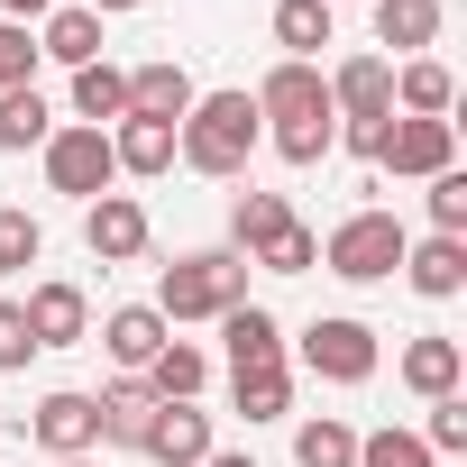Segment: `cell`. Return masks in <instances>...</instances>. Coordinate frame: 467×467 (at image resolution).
Instances as JSON below:
<instances>
[{
    "label": "cell",
    "mask_w": 467,
    "mask_h": 467,
    "mask_svg": "<svg viewBox=\"0 0 467 467\" xmlns=\"http://www.w3.org/2000/svg\"><path fill=\"white\" fill-rule=\"evenodd\" d=\"M74 119H83V129H119V119H129V65H110V56L83 65V74H74Z\"/></svg>",
    "instance_id": "484cf974"
},
{
    "label": "cell",
    "mask_w": 467,
    "mask_h": 467,
    "mask_svg": "<svg viewBox=\"0 0 467 467\" xmlns=\"http://www.w3.org/2000/svg\"><path fill=\"white\" fill-rule=\"evenodd\" d=\"M257 266H266V275H312V266H321V229L294 211V220H285V239L257 248Z\"/></svg>",
    "instance_id": "f546056e"
},
{
    "label": "cell",
    "mask_w": 467,
    "mask_h": 467,
    "mask_svg": "<svg viewBox=\"0 0 467 467\" xmlns=\"http://www.w3.org/2000/svg\"><path fill=\"white\" fill-rule=\"evenodd\" d=\"M220 348H229V376L285 367V321H275L266 303H239V312H220Z\"/></svg>",
    "instance_id": "9a60e30c"
},
{
    "label": "cell",
    "mask_w": 467,
    "mask_h": 467,
    "mask_svg": "<svg viewBox=\"0 0 467 467\" xmlns=\"http://www.w3.org/2000/svg\"><path fill=\"white\" fill-rule=\"evenodd\" d=\"M367 19H376V47H394L385 65H403V56H431L440 47V0H367Z\"/></svg>",
    "instance_id": "e0dca14e"
},
{
    "label": "cell",
    "mask_w": 467,
    "mask_h": 467,
    "mask_svg": "<svg viewBox=\"0 0 467 467\" xmlns=\"http://www.w3.org/2000/svg\"><path fill=\"white\" fill-rule=\"evenodd\" d=\"M275 47L285 65H321V47H339V10L330 0H275Z\"/></svg>",
    "instance_id": "44dd1931"
},
{
    "label": "cell",
    "mask_w": 467,
    "mask_h": 467,
    "mask_svg": "<svg viewBox=\"0 0 467 467\" xmlns=\"http://www.w3.org/2000/svg\"><path fill=\"white\" fill-rule=\"evenodd\" d=\"M19 83H37V37L19 19H0V92H19Z\"/></svg>",
    "instance_id": "e575fe53"
},
{
    "label": "cell",
    "mask_w": 467,
    "mask_h": 467,
    "mask_svg": "<svg viewBox=\"0 0 467 467\" xmlns=\"http://www.w3.org/2000/svg\"><path fill=\"white\" fill-rule=\"evenodd\" d=\"M358 467H440L431 449H421V431H358Z\"/></svg>",
    "instance_id": "1f68e13d"
},
{
    "label": "cell",
    "mask_w": 467,
    "mask_h": 467,
    "mask_svg": "<svg viewBox=\"0 0 467 467\" xmlns=\"http://www.w3.org/2000/svg\"><path fill=\"white\" fill-rule=\"evenodd\" d=\"M257 147H266V129H257L248 83L192 92V110H183V129H174V165H192V174H211V183H248Z\"/></svg>",
    "instance_id": "7a4b0ae2"
},
{
    "label": "cell",
    "mask_w": 467,
    "mask_h": 467,
    "mask_svg": "<svg viewBox=\"0 0 467 467\" xmlns=\"http://www.w3.org/2000/svg\"><path fill=\"white\" fill-rule=\"evenodd\" d=\"M28 358H37V339H28V321H19V303L0 294V376H19Z\"/></svg>",
    "instance_id": "d590c367"
},
{
    "label": "cell",
    "mask_w": 467,
    "mask_h": 467,
    "mask_svg": "<svg viewBox=\"0 0 467 467\" xmlns=\"http://www.w3.org/2000/svg\"><path fill=\"white\" fill-rule=\"evenodd\" d=\"M138 385H147L156 403H202V385H211V348H202V339H165V348L138 367Z\"/></svg>",
    "instance_id": "d6986e66"
},
{
    "label": "cell",
    "mask_w": 467,
    "mask_h": 467,
    "mask_svg": "<svg viewBox=\"0 0 467 467\" xmlns=\"http://www.w3.org/2000/svg\"><path fill=\"white\" fill-rule=\"evenodd\" d=\"M47 10H56V0H0V19H19V28H28V19H47Z\"/></svg>",
    "instance_id": "8d00e7d4"
},
{
    "label": "cell",
    "mask_w": 467,
    "mask_h": 467,
    "mask_svg": "<svg viewBox=\"0 0 467 467\" xmlns=\"http://www.w3.org/2000/svg\"><path fill=\"white\" fill-rule=\"evenodd\" d=\"M37 165H47V192H65V202H101L119 183L110 129H83V119H56V138L37 147Z\"/></svg>",
    "instance_id": "8992f818"
},
{
    "label": "cell",
    "mask_w": 467,
    "mask_h": 467,
    "mask_svg": "<svg viewBox=\"0 0 467 467\" xmlns=\"http://www.w3.org/2000/svg\"><path fill=\"white\" fill-rule=\"evenodd\" d=\"M183 110H192V74H183L174 56L129 65V119H165V129H183Z\"/></svg>",
    "instance_id": "2e32d148"
},
{
    "label": "cell",
    "mask_w": 467,
    "mask_h": 467,
    "mask_svg": "<svg viewBox=\"0 0 467 467\" xmlns=\"http://www.w3.org/2000/svg\"><path fill=\"white\" fill-rule=\"evenodd\" d=\"M211 449H220V431H211L202 403H156V412H147V440H138L147 467H202Z\"/></svg>",
    "instance_id": "7c38bea8"
},
{
    "label": "cell",
    "mask_w": 467,
    "mask_h": 467,
    "mask_svg": "<svg viewBox=\"0 0 467 467\" xmlns=\"http://www.w3.org/2000/svg\"><path fill=\"white\" fill-rule=\"evenodd\" d=\"M294 467H358V431L339 412H303L294 421Z\"/></svg>",
    "instance_id": "f1b7e54d"
},
{
    "label": "cell",
    "mask_w": 467,
    "mask_h": 467,
    "mask_svg": "<svg viewBox=\"0 0 467 467\" xmlns=\"http://www.w3.org/2000/svg\"><path fill=\"white\" fill-rule=\"evenodd\" d=\"M294 358H303V376H321V385H367V376L385 367V348H376V330H367L358 312H321V321H303Z\"/></svg>",
    "instance_id": "5b68a950"
},
{
    "label": "cell",
    "mask_w": 467,
    "mask_h": 467,
    "mask_svg": "<svg viewBox=\"0 0 467 467\" xmlns=\"http://www.w3.org/2000/svg\"><path fill=\"white\" fill-rule=\"evenodd\" d=\"M110 165H119L129 183L174 174V129H165V119H119V129H110Z\"/></svg>",
    "instance_id": "7402d4cb"
},
{
    "label": "cell",
    "mask_w": 467,
    "mask_h": 467,
    "mask_svg": "<svg viewBox=\"0 0 467 467\" xmlns=\"http://www.w3.org/2000/svg\"><path fill=\"white\" fill-rule=\"evenodd\" d=\"M421 303H458L467 294V239H440V229H431V239H412L403 248V266H394Z\"/></svg>",
    "instance_id": "5bb4252c"
},
{
    "label": "cell",
    "mask_w": 467,
    "mask_h": 467,
    "mask_svg": "<svg viewBox=\"0 0 467 467\" xmlns=\"http://www.w3.org/2000/svg\"><path fill=\"white\" fill-rule=\"evenodd\" d=\"M92 412H101V449H138V440H147V412H156V394H147L138 376H110V385L92 394Z\"/></svg>",
    "instance_id": "d4e9b609"
},
{
    "label": "cell",
    "mask_w": 467,
    "mask_h": 467,
    "mask_svg": "<svg viewBox=\"0 0 467 467\" xmlns=\"http://www.w3.org/2000/svg\"><path fill=\"white\" fill-rule=\"evenodd\" d=\"M257 129H266V147L294 165V174H312V165H330L339 156V110H330V83H321V65H266L257 74Z\"/></svg>",
    "instance_id": "6da1fadb"
},
{
    "label": "cell",
    "mask_w": 467,
    "mask_h": 467,
    "mask_svg": "<svg viewBox=\"0 0 467 467\" xmlns=\"http://www.w3.org/2000/svg\"><path fill=\"white\" fill-rule=\"evenodd\" d=\"M394 376H403L421 403H440V394H467V348H458L449 330H421V339H403Z\"/></svg>",
    "instance_id": "4fadbf2b"
},
{
    "label": "cell",
    "mask_w": 467,
    "mask_h": 467,
    "mask_svg": "<svg viewBox=\"0 0 467 467\" xmlns=\"http://www.w3.org/2000/svg\"><path fill=\"white\" fill-rule=\"evenodd\" d=\"M330 110L348 119V129H376V119H394V65L376 56V47H358V56H339L330 74Z\"/></svg>",
    "instance_id": "30bf717a"
},
{
    "label": "cell",
    "mask_w": 467,
    "mask_h": 467,
    "mask_svg": "<svg viewBox=\"0 0 467 467\" xmlns=\"http://www.w3.org/2000/svg\"><path fill=\"white\" fill-rule=\"evenodd\" d=\"M47 138H56V101H47L37 83L0 92V147H10V156H28V147H47Z\"/></svg>",
    "instance_id": "4316f807"
},
{
    "label": "cell",
    "mask_w": 467,
    "mask_h": 467,
    "mask_svg": "<svg viewBox=\"0 0 467 467\" xmlns=\"http://www.w3.org/2000/svg\"><path fill=\"white\" fill-rule=\"evenodd\" d=\"M56 467H101V458H56Z\"/></svg>",
    "instance_id": "ab89813d"
},
{
    "label": "cell",
    "mask_w": 467,
    "mask_h": 467,
    "mask_svg": "<svg viewBox=\"0 0 467 467\" xmlns=\"http://www.w3.org/2000/svg\"><path fill=\"white\" fill-rule=\"evenodd\" d=\"M83 248H92L101 266H138V257L156 248L147 202H138V192H101V202H83Z\"/></svg>",
    "instance_id": "9c48e42d"
},
{
    "label": "cell",
    "mask_w": 467,
    "mask_h": 467,
    "mask_svg": "<svg viewBox=\"0 0 467 467\" xmlns=\"http://www.w3.org/2000/svg\"><path fill=\"white\" fill-rule=\"evenodd\" d=\"M202 467H257V458H248V449H211Z\"/></svg>",
    "instance_id": "f35d334b"
},
{
    "label": "cell",
    "mask_w": 467,
    "mask_h": 467,
    "mask_svg": "<svg viewBox=\"0 0 467 467\" xmlns=\"http://www.w3.org/2000/svg\"><path fill=\"white\" fill-rule=\"evenodd\" d=\"M330 10H348V0H330Z\"/></svg>",
    "instance_id": "60d3db41"
},
{
    "label": "cell",
    "mask_w": 467,
    "mask_h": 467,
    "mask_svg": "<svg viewBox=\"0 0 467 467\" xmlns=\"http://www.w3.org/2000/svg\"><path fill=\"white\" fill-rule=\"evenodd\" d=\"M376 165L385 174H403V183H431V174H449L458 165V119H385L376 129Z\"/></svg>",
    "instance_id": "52a82bcc"
},
{
    "label": "cell",
    "mask_w": 467,
    "mask_h": 467,
    "mask_svg": "<svg viewBox=\"0 0 467 467\" xmlns=\"http://www.w3.org/2000/svg\"><path fill=\"white\" fill-rule=\"evenodd\" d=\"M403 248H412V229L394 220V211H348L330 239H321V266L339 275V285H394V266H403Z\"/></svg>",
    "instance_id": "277c9868"
},
{
    "label": "cell",
    "mask_w": 467,
    "mask_h": 467,
    "mask_svg": "<svg viewBox=\"0 0 467 467\" xmlns=\"http://www.w3.org/2000/svg\"><path fill=\"white\" fill-rule=\"evenodd\" d=\"M229 403H239V421H294V367H257V376H229Z\"/></svg>",
    "instance_id": "83f0119b"
},
{
    "label": "cell",
    "mask_w": 467,
    "mask_h": 467,
    "mask_svg": "<svg viewBox=\"0 0 467 467\" xmlns=\"http://www.w3.org/2000/svg\"><path fill=\"white\" fill-rule=\"evenodd\" d=\"M394 110H403V119H449V110H458V74H449L440 56H403V65H394Z\"/></svg>",
    "instance_id": "ffe728a7"
},
{
    "label": "cell",
    "mask_w": 467,
    "mask_h": 467,
    "mask_svg": "<svg viewBox=\"0 0 467 467\" xmlns=\"http://www.w3.org/2000/svg\"><path fill=\"white\" fill-rule=\"evenodd\" d=\"M92 19H129V10H147V0H83Z\"/></svg>",
    "instance_id": "74e56055"
},
{
    "label": "cell",
    "mask_w": 467,
    "mask_h": 467,
    "mask_svg": "<svg viewBox=\"0 0 467 467\" xmlns=\"http://www.w3.org/2000/svg\"><path fill=\"white\" fill-rule=\"evenodd\" d=\"M421 202H431V229H440V239H467V174L449 165V174H431L421 183Z\"/></svg>",
    "instance_id": "d6a6232c"
},
{
    "label": "cell",
    "mask_w": 467,
    "mask_h": 467,
    "mask_svg": "<svg viewBox=\"0 0 467 467\" xmlns=\"http://www.w3.org/2000/svg\"><path fill=\"white\" fill-rule=\"evenodd\" d=\"M19 321H28L37 358H47V348H83V339H92V294H83L74 275H37V285L19 294Z\"/></svg>",
    "instance_id": "ba28073f"
},
{
    "label": "cell",
    "mask_w": 467,
    "mask_h": 467,
    "mask_svg": "<svg viewBox=\"0 0 467 467\" xmlns=\"http://www.w3.org/2000/svg\"><path fill=\"white\" fill-rule=\"evenodd\" d=\"M248 303V257L239 248H192V257H174L165 275H156V312H165V330H183V321H220V312H239Z\"/></svg>",
    "instance_id": "3957f363"
},
{
    "label": "cell",
    "mask_w": 467,
    "mask_h": 467,
    "mask_svg": "<svg viewBox=\"0 0 467 467\" xmlns=\"http://www.w3.org/2000/svg\"><path fill=\"white\" fill-rule=\"evenodd\" d=\"M421 449H431V458H458V449H467V394H440V403H431Z\"/></svg>",
    "instance_id": "836d02e7"
},
{
    "label": "cell",
    "mask_w": 467,
    "mask_h": 467,
    "mask_svg": "<svg viewBox=\"0 0 467 467\" xmlns=\"http://www.w3.org/2000/svg\"><path fill=\"white\" fill-rule=\"evenodd\" d=\"M165 339H174V330H165V312H156V303H119V312H101V348H110V367H119V376H138Z\"/></svg>",
    "instance_id": "ac0fdd59"
},
{
    "label": "cell",
    "mask_w": 467,
    "mask_h": 467,
    "mask_svg": "<svg viewBox=\"0 0 467 467\" xmlns=\"http://www.w3.org/2000/svg\"><path fill=\"white\" fill-rule=\"evenodd\" d=\"M285 220H294V202H285V192H257V183H248L239 202H229V239H220V248H239V257L257 266V248H266V239H285Z\"/></svg>",
    "instance_id": "cb8c5ba5"
},
{
    "label": "cell",
    "mask_w": 467,
    "mask_h": 467,
    "mask_svg": "<svg viewBox=\"0 0 467 467\" xmlns=\"http://www.w3.org/2000/svg\"><path fill=\"white\" fill-rule=\"evenodd\" d=\"M37 56H56L65 74L101 65V19L83 10V0H65V10H47V28H37Z\"/></svg>",
    "instance_id": "603a6c76"
},
{
    "label": "cell",
    "mask_w": 467,
    "mask_h": 467,
    "mask_svg": "<svg viewBox=\"0 0 467 467\" xmlns=\"http://www.w3.org/2000/svg\"><path fill=\"white\" fill-rule=\"evenodd\" d=\"M37 257H47V229H37L19 202H0V275H28Z\"/></svg>",
    "instance_id": "4dcf8cb0"
},
{
    "label": "cell",
    "mask_w": 467,
    "mask_h": 467,
    "mask_svg": "<svg viewBox=\"0 0 467 467\" xmlns=\"http://www.w3.org/2000/svg\"><path fill=\"white\" fill-rule=\"evenodd\" d=\"M28 440H37L47 458H101V412H92V394H83V385H56V394H37V412H28Z\"/></svg>",
    "instance_id": "8fae6325"
}]
</instances>
